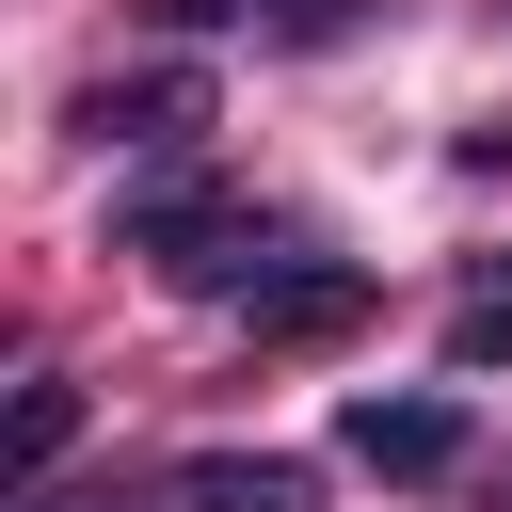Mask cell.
I'll return each mask as SVG.
<instances>
[{
  "instance_id": "1",
  "label": "cell",
  "mask_w": 512,
  "mask_h": 512,
  "mask_svg": "<svg viewBox=\"0 0 512 512\" xmlns=\"http://www.w3.org/2000/svg\"><path fill=\"white\" fill-rule=\"evenodd\" d=\"M80 128L128 144V160H192V144H208V64H128V80L80 96Z\"/></svg>"
},
{
  "instance_id": "2",
  "label": "cell",
  "mask_w": 512,
  "mask_h": 512,
  "mask_svg": "<svg viewBox=\"0 0 512 512\" xmlns=\"http://www.w3.org/2000/svg\"><path fill=\"white\" fill-rule=\"evenodd\" d=\"M336 448H352L368 480H448V464H464V400H432V384H368V400L336 416Z\"/></svg>"
},
{
  "instance_id": "3",
  "label": "cell",
  "mask_w": 512,
  "mask_h": 512,
  "mask_svg": "<svg viewBox=\"0 0 512 512\" xmlns=\"http://www.w3.org/2000/svg\"><path fill=\"white\" fill-rule=\"evenodd\" d=\"M144 512H320V464H288V448H192V464L144 480Z\"/></svg>"
},
{
  "instance_id": "4",
  "label": "cell",
  "mask_w": 512,
  "mask_h": 512,
  "mask_svg": "<svg viewBox=\"0 0 512 512\" xmlns=\"http://www.w3.org/2000/svg\"><path fill=\"white\" fill-rule=\"evenodd\" d=\"M352 320H368V272H352V256H304V272L256 288V336H272V352H320V336H352Z\"/></svg>"
},
{
  "instance_id": "5",
  "label": "cell",
  "mask_w": 512,
  "mask_h": 512,
  "mask_svg": "<svg viewBox=\"0 0 512 512\" xmlns=\"http://www.w3.org/2000/svg\"><path fill=\"white\" fill-rule=\"evenodd\" d=\"M160 16H176V32H208V16H256L272 48H336V32L368 16V0H160Z\"/></svg>"
},
{
  "instance_id": "6",
  "label": "cell",
  "mask_w": 512,
  "mask_h": 512,
  "mask_svg": "<svg viewBox=\"0 0 512 512\" xmlns=\"http://www.w3.org/2000/svg\"><path fill=\"white\" fill-rule=\"evenodd\" d=\"M64 448H80V384H64V368H48V384H32V400H16V480H48V464H64Z\"/></svg>"
},
{
  "instance_id": "7",
  "label": "cell",
  "mask_w": 512,
  "mask_h": 512,
  "mask_svg": "<svg viewBox=\"0 0 512 512\" xmlns=\"http://www.w3.org/2000/svg\"><path fill=\"white\" fill-rule=\"evenodd\" d=\"M448 368H512V256L464 288V320H448Z\"/></svg>"
}]
</instances>
